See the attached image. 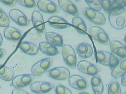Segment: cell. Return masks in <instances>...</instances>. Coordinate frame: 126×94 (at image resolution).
<instances>
[{
    "mask_svg": "<svg viewBox=\"0 0 126 94\" xmlns=\"http://www.w3.org/2000/svg\"><path fill=\"white\" fill-rule=\"evenodd\" d=\"M109 14V22L113 28L120 30L126 27V8L116 11L112 12Z\"/></svg>",
    "mask_w": 126,
    "mask_h": 94,
    "instance_id": "obj_1",
    "label": "cell"
},
{
    "mask_svg": "<svg viewBox=\"0 0 126 94\" xmlns=\"http://www.w3.org/2000/svg\"><path fill=\"white\" fill-rule=\"evenodd\" d=\"M97 60L98 63L103 66L113 69L119 63L120 60L112 53L104 51L97 52Z\"/></svg>",
    "mask_w": 126,
    "mask_h": 94,
    "instance_id": "obj_2",
    "label": "cell"
},
{
    "mask_svg": "<svg viewBox=\"0 0 126 94\" xmlns=\"http://www.w3.org/2000/svg\"><path fill=\"white\" fill-rule=\"evenodd\" d=\"M53 59L52 57L44 58L35 64L32 67V74L35 77H39L47 72L51 67Z\"/></svg>",
    "mask_w": 126,
    "mask_h": 94,
    "instance_id": "obj_3",
    "label": "cell"
},
{
    "mask_svg": "<svg viewBox=\"0 0 126 94\" xmlns=\"http://www.w3.org/2000/svg\"><path fill=\"white\" fill-rule=\"evenodd\" d=\"M64 61L70 68L74 69L77 67V58L74 49L70 45H64L62 50Z\"/></svg>",
    "mask_w": 126,
    "mask_h": 94,
    "instance_id": "obj_4",
    "label": "cell"
},
{
    "mask_svg": "<svg viewBox=\"0 0 126 94\" xmlns=\"http://www.w3.org/2000/svg\"><path fill=\"white\" fill-rule=\"evenodd\" d=\"M88 33L94 40L100 44L104 45L110 44L111 42L108 35L100 27L98 26L91 27L89 30Z\"/></svg>",
    "mask_w": 126,
    "mask_h": 94,
    "instance_id": "obj_5",
    "label": "cell"
},
{
    "mask_svg": "<svg viewBox=\"0 0 126 94\" xmlns=\"http://www.w3.org/2000/svg\"><path fill=\"white\" fill-rule=\"evenodd\" d=\"M83 13L85 17L93 24L103 25L106 22L105 17L100 12L94 11L89 8H85L83 9Z\"/></svg>",
    "mask_w": 126,
    "mask_h": 94,
    "instance_id": "obj_6",
    "label": "cell"
},
{
    "mask_svg": "<svg viewBox=\"0 0 126 94\" xmlns=\"http://www.w3.org/2000/svg\"><path fill=\"white\" fill-rule=\"evenodd\" d=\"M35 76L31 74L16 75L12 81L11 86L15 89H21L28 86L34 81Z\"/></svg>",
    "mask_w": 126,
    "mask_h": 94,
    "instance_id": "obj_7",
    "label": "cell"
},
{
    "mask_svg": "<svg viewBox=\"0 0 126 94\" xmlns=\"http://www.w3.org/2000/svg\"><path fill=\"white\" fill-rule=\"evenodd\" d=\"M46 73L49 77L57 81L67 80L70 76V71L63 67H54L47 71Z\"/></svg>",
    "mask_w": 126,
    "mask_h": 94,
    "instance_id": "obj_8",
    "label": "cell"
},
{
    "mask_svg": "<svg viewBox=\"0 0 126 94\" xmlns=\"http://www.w3.org/2000/svg\"><path fill=\"white\" fill-rule=\"evenodd\" d=\"M77 67L80 72L90 76L97 75L101 70L98 66L86 60L79 62Z\"/></svg>",
    "mask_w": 126,
    "mask_h": 94,
    "instance_id": "obj_9",
    "label": "cell"
},
{
    "mask_svg": "<svg viewBox=\"0 0 126 94\" xmlns=\"http://www.w3.org/2000/svg\"><path fill=\"white\" fill-rule=\"evenodd\" d=\"M54 87V85L49 82L38 81L32 83L30 86V89L34 94H44L51 91Z\"/></svg>",
    "mask_w": 126,
    "mask_h": 94,
    "instance_id": "obj_10",
    "label": "cell"
},
{
    "mask_svg": "<svg viewBox=\"0 0 126 94\" xmlns=\"http://www.w3.org/2000/svg\"><path fill=\"white\" fill-rule=\"evenodd\" d=\"M9 17L15 24L21 26L29 25V21L26 15L18 9L11 10L9 13Z\"/></svg>",
    "mask_w": 126,
    "mask_h": 94,
    "instance_id": "obj_11",
    "label": "cell"
},
{
    "mask_svg": "<svg viewBox=\"0 0 126 94\" xmlns=\"http://www.w3.org/2000/svg\"><path fill=\"white\" fill-rule=\"evenodd\" d=\"M37 6L41 11L46 13L55 14L60 11L58 6L52 1L40 0L37 3Z\"/></svg>",
    "mask_w": 126,
    "mask_h": 94,
    "instance_id": "obj_12",
    "label": "cell"
},
{
    "mask_svg": "<svg viewBox=\"0 0 126 94\" xmlns=\"http://www.w3.org/2000/svg\"><path fill=\"white\" fill-rule=\"evenodd\" d=\"M32 21L34 28L38 33L42 34L45 33L46 27L44 18L39 11H35L32 13Z\"/></svg>",
    "mask_w": 126,
    "mask_h": 94,
    "instance_id": "obj_13",
    "label": "cell"
},
{
    "mask_svg": "<svg viewBox=\"0 0 126 94\" xmlns=\"http://www.w3.org/2000/svg\"><path fill=\"white\" fill-rule=\"evenodd\" d=\"M68 83L71 88L76 90H84L88 87L86 80L83 77L77 74L70 76L68 78Z\"/></svg>",
    "mask_w": 126,
    "mask_h": 94,
    "instance_id": "obj_14",
    "label": "cell"
},
{
    "mask_svg": "<svg viewBox=\"0 0 126 94\" xmlns=\"http://www.w3.org/2000/svg\"><path fill=\"white\" fill-rule=\"evenodd\" d=\"M58 3L61 9L68 14L75 17L79 15L77 8L70 0H59Z\"/></svg>",
    "mask_w": 126,
    "mask_h": 94,
    "instance_id": "obj_15",
    "label": "cell"
},
{
    "mask_svg": "<svg viewBox=\"0 0 126 94\" xmlns=\"http://www.w3.org/2000/svg\"><path fill=\"white\" fill-rule=\"evenodd\" d=\"M49 25L53 28L57 29H63L68 28L71 25L64 19L57 16H53L48 20Z\"/></svg>",
    "mask_w": 126,
    "mask_h": 94,
    "instance_id": "obj_16",
    "label": "cell"
},
{
    "mask_svg": "<svg viewBox=\"0 0 126 94\" xmlns=\"http://www.w3.org/2000/svg\"><path fill=\"white\" fill-rule=\"evenodd\" d=\"M110 46L112 53L122 59H126V46L119 41L114 40L110 42Z\"/></svg>",
    "mask_w": 126,
    "mask_h": 94,
    "instance_id": "obj_17",
    "label": "cell"
},
{
    "mask_svg": "<svg viewBox=\"0 0 126 94\" xmlns=\"http://www.w3.org/2000/svg\"><path fill=\"white\" fill-rule=\"evenodd\" d=\"M39 47L40 52L48 56H55L60 53V52L57 47L46 41L40 43Z\"/></svg>",
    "mask_w": 126,
    "mask_h": 94,
    "instance_id": "obj_18",
    "label": "cell"
},
{
    "mask_svg": "<svg viewBox=\"0 0 126 94\" xmlns=\"http://www.w3.org/2000/svg\"><path fill=\"white\" fill-rule=\"evenodd\" d=\"M45 38L46 42L56 47H63L64 45L63 37L58 33L52 32H46Z\"/></svg>",
    "mask_w": 126,
    "mask_h": 94,
    "instance_id": "obj_19",
    "label": "cell"
},
{
    "mask_svg": "<svg viewBox=\"0 0 126 94\" xmlns=\"http://www.w3.org/2000/svg\"><path fill=\"white\" fill-rule=\"evenodd\" d=\"M78 55L84 59H88L92 56L93 49L91 45L87 43H81L76 48Z\"/></svg>",
    "mask_w": 126,
    "mask_h": 94,
    "instance_id": "obj_20",
    "label": "cell"
},
{
    "mask_svg": "<svg viewBox=\"0 0 126 94\" xmlns=\"http://www.w3.org/2000/svg\"><path fill=\"white\" fill-rule=\"evenodd\" d=\"M19 48L22 52L30 56L37 55L39 50V46L36 44L28 41L21 43L19 46Z\"/></svg>",
    "mask_w": 126,
    "mask_h": 94,
    "instance_id": "obj_21",
    "label": "cell"
},
{
    "mask_svg": "<svg viewBox=\"0 0 126 94\" xmlns=\"http://www.w3.org/2000/svg\"><path fill=\"white\" fill-rule=\"evenodd\" d=\"M4 35L6 39L14 42L18 41L22 37V34L18 29L11 26L5 29Z\"/></svg>",
    "mask_w": 126,
    "mask_h": 94,
    "instance_id": "obj_22",
    "label": "cell"
},
{
    "mask_svg": "<svg viewBox=\"0 0 126 94\" xmlns=\"http://www.w3.org/2000/svg\"><path fill=\"white\" fill-rule=\"evenodd\" d=\"M91 84L94 94H103L104 91V85L100 76L98 75L93 76L91 79Z\"/></svg>",
    "mask_w": 126,
    "mask_h": 94,
    "instance_id": "obj_23",
    "label": "cell"
},
{
    "mask_svg": "<svg viewBox=\"0 0 126 94\" xmlns=\"http://www.w3.org/2000/svg\"><path fill=\"white\" fill-rule=\"evenodd\" d=\"M72 25L77 32L80 34L85 35L87 33V25L80 17H75L72 21Z\"/></svg>",
    "mask_w": 126,
    "mask_h": 94,
    "instance_id": "obj_24",
    "label": "cell"
},
{
    "mask_svg": "<svg viewBox=\"0 0 126 94\" xmlns=\"http://www.w3.org/2000/svg\"><path fill=\"white\" fill-rule=\"evenodd\" d=\"M126 72V60H120L119 63L115 67L112 69L111 75L115 79L121 77Z\"/></svg>",
    "mask_w": 126,
    "mask_h": 94,
    "instance_id": "obj_25",
    "label": "cell"
},
{
    "mask_svg": "<svg viewBox=\"0 0 126 94\" xmlns=\"http://www.w3.org/2000/svg\"><path fill=\"white\" fill-rule=\"evenodd\" d=\"M15 73L9 67L0 64V78L5 81H12L14 77Z\"/></svg>",
    "mask_w": 126,
    "mask_h": 94,
    "instance_id": "obj_26",
    "label": "cell"
},
{
    "mask_svg": "<svg viewBox=\"0 0 126 94\" xmlns=\"http://www.w3.org/2000/svg\"><path fill=\"white\" fill-rule=\"evenodd\" d=\"M108 94H122L119 83L115 79L112 80L110 82L107 89Z\"/></svg>",
    "mask_w": 126,
    "mask_h": 94,
    "instance_id": "obj_27",
    "label": "cell"
},
{
    "mask_svg": "<svg viewBox=\"0 0 126 94\" xmlns=\"http://www.w3.org/2000/svg\"><path fill=\"white\" fill-rule=\"evenodd\" d=\"M126 0H113L110 13L126 8Z\"/></svg>",
    "mask_w": 126,
    "mask_h": 94,
    "instance_id": "obj_28",
    "label": "cell"
},
{
    "mask_svg": "<svg viewBox=\"0 0 126 94\" xmlns=\"http://www.w3.org/2000/svg\"><path fill=\"white\" fill-rule=\"evenodd\" d=\"M85 1L91 10L99 12L102 9L99 0H87Z\"/></svg>",
    "mask_w": 126,
    "mask_h": 94,
    "instance_id": "obj_29",
    "label": "cell"
},
{
    "mask_svg": "<svg viewBox=\"0 0 126 94\" xmlns=\"http://www.w3.org/2000/svg\"><path fill=\"white\" fill-rule=\"evenodd\" d=\"M54 91L56 94H73L66 86L60 84L57 85L54 87Z\"/></svg>",
    "mask_w": 126,
    "mask_h": 94,
    "instance_id": "obj_30",
    "label": "cell"
},
{
    "mask_svg": "<svg viewBox=\"0 0 126 94\" xmlns=\"http://www.w3.org/2000/svg\"><path fill=\"white\" fill-rule=\"evenodd\" d=\"M16 1L19 5L26 8H34L36 6L35 1L34 0H17Z\"/></svg>",
    "mask_w": 126,
    "mask_h": 94,
    "instance_id": "obj_31",
    "label": "cell"
},
{
    "mask_svg": "<svg viewBox=\"0 0 126 94\" xmlns=\"http://www.w3.org/2000/svg\"><path fill=\"white\" fill-rule=\"evenodd\" d=\"M100 2L101 5L102 9H103L105 12L107 13H109L112 3L113 0H100Z\"/></svg>",
    "mask_w": 126,
    "mask_h": 94,
    "instance_id": "obj_32",
    "label": "cell"
},
{
    "mask_svg": "<svg viewBox=\"0 0 126 94\" xmlns=\"http://www.w3.org/2000/svg\"><path fill=\"white\" fill-rule=\"evenodd\" d=\"M10 24V19L6 14L2 19L0 20V27L7 28L9 27Z\"/></svg>",
    "mask_w": 126,
    "mask_h": 94,
    "instance_id": "obj_33",
    "label": "cell"
},
{
    "mask_svg": "<svg viewBox=\"0 0 126 94\" xmlns=\"http://www.w3.org/2000/svg\"><path fill=\"white\" fill-rule=\"evenodd\" d=\"M0 2L4 5L10 7H15L16 5L17 2L15 0H1Z\"/></svg>",
    "mask_w": 126,
    "mask_h": 94,
    "instance_id": "obj_34",
    "label": "cell"
},
{
    "mask_svg": "<svg viewBox=\"0 0 126 94\" xmlns=\"http://www.w3.org/2000/svg\"><path fill=\"white\" fill-rule=\"evenodd\" d=\"M12 94H30L26 91L21 89H14L12 90Z\"/></svg>",
    "mask_w": 126,
    "mask_h": 94,
    "instance_id": "obj_35",
    "label": "cell"
},
{
    "mask_svg": "<svg viewBox=\"0 0 126 94\" xmlns=\"http://www.w3.org/2000/svg\"><path fill=\"white\" fill-rule=\"evenodd\" d=\"M121 84L123 86H126V72L121 77Z\"/></svg>",
    "mask_w": 126,
    "mask_h": 94,
    "instance_id": "obj_36",
    "label": "cell"
},
{
    "mask_svg": "<svg viewBox=\"0 0 126 94\" xmlns=\"http://www.w3.org/2000/svg\"><path fill=\"white\" fill-rule=\"evenodd\" d=\"M6 51L4 49L0 48V59L3 57L6 54Z\"/></svg>",
    "mask_w": 126,
    "mask_h": 94,
    "instance_id": "obj_37",
    "label": "cell"
},
{
    "mask_svg": "<svg viewBox=\"0 0 126 94\" xmlns=\"http://www.w3.org/2000/svg\"><path fill=\"white\" fill-rule=\"evenodd\" d=\"M6 14L5 12L0 8V20L2 19Z\"/></svg>",
    "mask_w": 126,
    "mask_h": 94,
    "instance_id": "obj_38",
    "label": "cell"
},
{
    "mask_svg": "<svg viewBox=\"0 0 126 94\" xmlns=\"http://www.w3.org/2000/svg\"><path fill=\"white\" fill-rule=\"evenodd\" d=\"M3 43V38L2 35L0 33V46L2 45Z\"/></svg>",
    "mask_w": 126,
    "mask_h": 94,
    "instance_id": "obj_39",
    "label": "cell"
},
{
    "mask_svg": "<svg viewBox=\"0 0 126 94\" xmlns=\"http://www.w3.org/2000/svg\"><path fill=\"white\" fill-rule=\"evenodd\" d=\"M79 94H90L88 93L85 92H80Z\"/></svg>",
    "mask_w": 126,
    "mask_h": 94,
    "instance_id": "obj_40",
    "label": "cell"
}]
</instances>
